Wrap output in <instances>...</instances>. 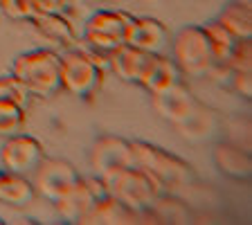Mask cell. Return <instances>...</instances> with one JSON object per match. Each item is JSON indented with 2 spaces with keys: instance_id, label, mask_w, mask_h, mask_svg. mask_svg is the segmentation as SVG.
<instances>
[{
  "instance_id": "obj_24",
  "label": "cell",
  "mask_w": 252,
  "mask_h": 225,
  "mask_svg": "<svg viewBox=\"0 0 252 225\" xmlns=\"http://www.w3.org/2000/svg\"><path fill=\"white\" fill-rule=\"evenodd\" d=\"M227 88L232 93H236L243 99H250L252 97V72H230L227 79Z\"/></svg>"
},
{
  "instance_id": "obj_13",
  "label": "cell",
  "mask_w": 252,
  "mask_h": 225,
  "mask_svg": "<svg viewBox=\"0 0 252 225\" xmlns=\"http://www.w3.org/2000/svg\"><path fill=\"white\" fill-rule=\"evenodd\" d=\"M169 41L171 36L162 21L151 18V16H135L133 27L128 32V45L149 54H164Z\"/></svg>"
},
{
  "instance_id": "obj_5",
  "label": "cell",
  "mask_w": 252,
  "mask_h": 225,
  "mask_svg": "<svg viewBox=\"0 0 252 225\" xmlns=\"http://www.w3.org/2000/svg\"><path fill=\"white\" fill-rule=\"evenodd\" d=\"M131 147L137 167L153 173L164 187H180V185H187L194 180L196 173L191 164L185 162L176 153L167 151L162 147H156L147 140H131Z\"/></svg>"
},
{
  "instance_id": "obj_17",
  "label": "cell",
  "mask_w": 252,
  "mask_h": 225,
  "mask_svg": "<svg viewBox=\"0 0 252 225\" xmlns=\"http://www.w3.org/2000/svg\"><path fill=\"white\" fill-rule=\"evenodd\" d=\"M140 214L128 210L124 203L115 198L113 194H106L104 198L94 200L90 212L86 214L84 223L90 225H122V223H137Z\"/></svg>"
},
{
  "instance_id": "obj_11",
  "label": "cell",
  "mask_w": 252,
  "mask_h": 225,
  "mask_svg": "<svg viewBox=\"0 0 252 225\" xmlns=\"http://www.w3.org/2000/svg\"><path fill=\"white\" fill-rule=\"evenodd\" d=\"M153 108L162 120L171 122L173 126H180L191 120L203 108V104L191 95L187 86L180 84L162 95H153Z\"/></svg>"
},
{
  "instance_id": "obj_9",
  "label": "cell",
  "mask_w": 252,
  "mask_h": 225,
  "mask_svg": "<svg viewBox=\"0 0 252 225\" xmlns=\"http://www.w3.org/2000/svg\"><path fill=\"white\" fill-rule=\"evenodd\" d=\"M45 158V149L43 144L32 135L25 133H16V135L7 137L2 149H0V162L2 169L14 173H23V176H32L36 171V167Z\"/></svg>"
},
{
  "instance_id": "obj_7",
  "label": "cell",
  "mask_w": 252,
  "mask_h": 225,
  "mask_svg": "<svg viewBox=\"0 0 252 225\" xmlns=\"http://www.w3.org/2000/svg\"><path fill=\"white\" fill-rule=\"evenodd\" d=\"M32 185L36 189V196L57 203L63 194H68L70 189L81 180V173L77 171L74 164H70L63 158H43V162L32 173Z\"/></svg>"
},
{
  "instance_id": "obj_20",
  "label": "cell",
  "mask_w": 252,
  "mask_h": 225,
  "mask_svg": "<svg viewBox=\"0 0 252 225\" xmlns=\"http://www.w3.org/2000/svg\"><path fill=\"white\" fill-rule=\"evenodd\" d=\"M203 32L205 36H207V43H210V50H212V57H214V65H220V63H225L227 57H230L232 47H234L236 38L232 36L230 32L225 27L220 25L216 18H210V21H205L203 25Z\"/></svg>"
},
{
  "instance_id": "obj_8",
  "label": "cell",
  "mask_w": 252,
  "mask_h": 225,
  "mask_svg": "<svg viewBox=\"0 0 252 225\" xmlns=\"http://www.w3.org/2000/svg\"><path fill=\"white\" fill-rule=\"evenodd\" d=\"M106 194H108V187H106V180L101 178L99 173H94V176H81V180L70 189L68 194H63L61 198L52 205L63 221H68V223H84V219L90 212L93 203L104 198Z\"/></svg>"
},
{
  "instance_id": "obj_22",
  "label": "cell",
  "mask_w": 252,
  "mask_h": 225,
  "mask_svg": "<svg viewBox=\"0 0 252 225\" xmlns=\"http://www.w3.org/2000/svg\"><path fill=\"white\" fill-rule=\"evenodd\" d=\"M0 14H5L11 21L32 23L38 16L36 0H0Z\"/></svg>"
},
{
  "instance_id": "obj_19",
  "label": "cell",
  "mask_w": 252,
  "mask_h": 225,
  "mask_svg": "<svg viewBox=\"0 0 252 225\" xmlns=\"http://www.w3.org/2000/svg\"><path fill=\"white\" fill-rule=\"evenodd\" d=\"M214 162L225 176L236 180H248L252 173L250 153L230 142H219L214 147Z\"/></svg>"
},
{
  "instance_id": "obj_15",
  "label": "cell",
  "mask_w": 252,
  "mask_h": 225,
  "mask_svg": "<svg viewBox=\"0 0 252 225\" xmlns=\"http://www.w3.org/2000/svg\"><path fill=\"white\" fill-rule=\"evenodd\" d=\"M32 25L57 50H68V47H74V43H77L74 27L65 18V14H38L32 21Z\"/></svg>"
},
{
  "instance_id": "obj_6",
  "label": "cell",
  "mask_w": 252,
  "mask_h": 225,
  "mask_svg": "<svg viewBox=\"0 0 252 225\" xmlns=\"http://www.w3.org/2000/svg\"><path fill=\"white\" fill-rule=\"evenodd\" d=\"M173 61L178 63L183 74L194 79H203L214 68V57H212L210 43L200 25H183L171 41Z\"/></svg>"
},
{
  "instance_id": "obj_14",
  "label": "cell",
  "mask_w": 252,
  "mask_h": 225,
  "mask_svg": "<svg viewBox=\"0 0 252 225\" xmlns=\"http://www.w3.org/2000/svg\"><path fill=\"white\" fill-rule=\"evenodd\" d=\"M183 77L185 74L180 72L178 63L173 61L171 57L153 54L147 72H144V77H142V81H140V86L153 97V95H162V93H167V90L180 86L183 84Z\"/></svg>"
},
{
  "instance_id": "obj_10",
  "label": "cell",
  "mask_w": 252,
  "mask_h": 225,
  "mask_svg": "<svg viewBox=\"0 0 252 225\" xmlns=\"http://www.w3.org/2000/svg\"><path fill=\"white\" fill-rule=\"evenodd\" d=\"M90 164L99 176H108L117 169L135 164L131 140L120 135H99L90 147Z\"/></svg>"
},
{
  "instance_id": "obj_26",
  "label": "cell",
  "mask_w": 252,
  "mask_h": 225,
  "mask_svg": "<svg viewBox=\"0 0 252 225\" xmlns=\"http://www.w3.org/2000/svg\"><path fill=\"white\" fill-rule=\"evenodd\" d=\"M86 2H93V5H108L113 0H86Z\"/></svg>"
},
{
  "instance_id": "obj_21",
  "label": "cell",
  "mask_w": 252,
  "mask_h": 225,
  "mask_svg": "<svg viewBox=\"0 0 252 225\" xmlns=\"http://www.w3.org/2000/svg\"><path fill=\"white\" fill-rule=\"evenodd\" d=\"M176 129H178L180 135H185L189 142H200V140H205V137H210L212 133H214L216 115L207 108V106H203L191 120L185 122V124H180V126H176Z\"/></svg>"
},
{
  "instance_id": "obj_25",
  "label": "cell",
  "mask_w": 252,
  "mask_h": 225,
  "mask_svg": "<svg viewBox=\"0 0 252 225\" xmlns=\"http://www.w3.org/2000/svg\"><path fill=\"white\" fill-rule=\"evenodd\" d=\"M38 14H68L72 0H36Z\"/></svg>"
},
{
  "instance_id": "obj_2",
  "label": "cell",
  "mask_w": 252,
  "mask_h": 225,
  "mask_svg": "<svg viewBox=\"0 0 252 225\" xmlns=\"http://www.w3.org/2000/svg\"><path fill=\"white\" fill-rule=\"evenodd\" d=\"M11 74L25 86L32 97L50 99V97H57L63 90V86H61V54H59L54 47L32 50V52H25V54H21V57H16Z\"/></svg>"
},
{
  "instance_id": "obj_18",
  "label": "cell",
  "mask_w": 252,
  "mask_h": 225,
  "mask_svg": "<svg viewBox=\"0 0 252 225\" xmlns=\"http://www.w3.org/2000/svg\"><path fill=\"white\" fill-rule=\"evenodd\" d=\"M216 21L225 27L236 41L252 38V7L248 0H227L216 14Z\"/></svg>"
},
{
  "instance_id": "obj_16",
  "label": "cell",
  "mask_w": 252,
  "mask_h": 225,
  "mask_svg": "<svg viewBox=\"0 0 252 225\" xmlns=\"http://www.w3.org/2000/svg\"><path fill=\"white\" fill-rule=\"evenodd\" d=\"M36 198V189L32 180L23 173H14L2 169L0 171V203L16 210H25Z\"/></svg>"
},
{
  "instance_id": "obj_1",
  "label": "cell",
  "mask_w": 252,
  "mask_h": 225,
  "mask_svg": "<svg viewBox=\"0 0 252 225\" xmlns=\"http://www.w3.org/2000/svg\"><path fill=\"white\" fill-rule=\"evenodd\" d=\"M135 14L124 9H99L86 21L84 50L108 72V57L113 50L128 43V32Z\"/></svg>"
},
{
  "instance_id": "obj_12",
  "label": "cell",
  "mask_w": 252,
  "mask_h": 225,
  "mask_svg": "<svg viewBox=\"0 0 252 225\" xmlns=\"http://www.w3.org/2000/svg\"><path fill=\"white\" fill-rule=\"evenodd\" d=\"M153 54L142 52L133 45H120L117 50H113L108 57V70L115 74L117 79H122L124 84L131 86H140L142 77L147 72L149 63H151Z\"/></svg>"
},
{
  "instance_id": "obj_4",
  "label": "cell",
  "mask_w": 252,
  "mask_h": 225,
  "mask_svg": "<svg viewBox=\"0 0 252 225\" xmlns=\"http://www.w3.org/2000/svg\"><path fill=\"white\" fill-rule=\"evenodd\" d=\"M106 70L84 47H68L61 54V86L81 101H93L104 86Z\"/></svg>"
},
{
  "instance_id": "obj_3",
  "label": "cell",
  "mask_w": 252,
  "mask_h": 225,
  "mask_svg": "<svg viewBox=\"0 0 252 225\" xmlns=\"http://www.w3.org/2000/svg\"><path fill=\"white\" fill-rule=\"evenodd\" d=\"M101 178L106 180L108 194H113L128 210L140 214V221H144V214L151 210L158 196L167 192V187L153 173H149L147 169L137 167V164L117 169V171L101 176Z\"/></svg>"
},
{
  "instance_id": "obj_23",
  "label": "cell",
  "mask_w": 252,
  "mask_h": 225,
  "mask_svg": "<svg viewBox=\"0 0 252 225\" xmlns=\"http://www.w3.org/2000/svg\"><path fill=\"white\" fill-rule=\"evenodd\" d=\"M225 65L232 72H252V38L234 43Z\"/></svg>"
}]
</instances>
